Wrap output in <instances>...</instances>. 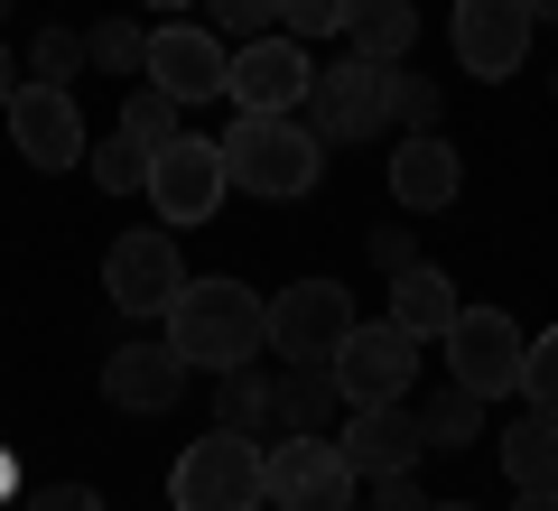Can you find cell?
<instances>
[{
    "label": "cell",
    "instance_id": "6da1fadb",
    "mask_svg": "<svg viewBox=\"0 0 558 511\" xmlns=\"http://www.w3.org/2000/svg\"><path fill=\"white\" fill-rule=\"evenodd\" d=\"M215 149H223V186L270 196V205L307 196V186H317V168H326V139L307 131L299 112H233V131H223Z\"/></svg>",
    "mask_w": 558,
    "mask_h": 511
},
{
    "label": "cell",
    "instance_id": "7a4b0ae2",
    "mask_svg": "<svg viewBox=\"0 0 558 511\" xmlns=\"http://www.w3.org/2000/svg\"><path fill=\"white\" fill-rule=\"evenodd\" d=\"M168 354L186 373H233L260 354V297L242 279H186L168 297Z\"/></svg>",
    "mask_w": 558,
    "mask_h": 511
},
{
    "label": "cell",
    "instance_id": "3957f363",
    "mask_svg": "<svg viewBox=\"0 0 558 511\" xmlns=\"http://www.w3.org/2000/svg\"><path fill=\"white\" fill-rule=\"evenodd\" d=\"M168 502L178 511H260V447L252 428H205L168 465Z\"/></svg>",
    "mask_w": 558,
    "mask_h": 511
},
{
    "label": "cell",
    "instance_id": "277c9868",
    "mask_svg": "<svg viewBox=\"0 0 558 511\" xmlns=\"http://www.w3.org/2000/svg\"><path fill=\"white\" fill-rule=\"evenodd\" d=\"M438 354H447V381H457V391L502 400V391H521V354H531V334H521L502 307H457V316H447V334H438Z\"/></svg>",
    "mask_w": 558,
    "mask_h": 511
},
{
    "label": "cell",
    "instance_id": "5b68a950",
    "mask_svg": "<svg viewBox=\"0 0 558 511\" xmlns=\"http://www.w3.org/2000/svg\"><path fill=\"white\" fill-rule=\"evenodd\" d=\"M344 334H354V297L336 279H299V289L260 297V344L279 363H336Z\"/></svg>",
    "mask_w": 558,
    "mask_h": 511
},
{
    "label": "cell",
    "instance_id": "8992f818",
    "mask_svg": "<svg viewBox=\"0 0 558 511\" xmlns=\"http://www.w3.org/2000/svg\"><path fill=\"white\" fill-rule=\"evenodd\" d=\"M260 502H279V511H344L354 502V465H344L336 437H289L279 428V447H260Z\"/></svg>",
    "mask_w": 558,
    "mask_h": 511
},
{
    "label": "cell",
    "instance_id": "52a82bcc",
    "mask_svg": "<svg viewBox=\"0 0 558 511\" xmlns=\"http://www.w3.org/2000/svg\"><path fill=\"white\" fill-rule=\"evenodd\" d=\"M140 196L159 205L168 233H186V223H215V205L233 196V186H223V149H215V139H196V131L159 139V149H149V186H140Z\"/></svg>",
    "mask_w": 558,
    "mask_h": 511
},
{
    "label": "cell",
    "instance_id": "ba28073f",
    "mask_svg": "<svg viewBox=\"0 0 558 511\" xmlns=\"http://www.w3.org/2000/svg\"><path fill=\"white\" fill-rule=\"evenodd\" d=\"M307 84H317V57H307L289 28L242 38L233 57H223V94H233V112H299Z\"/></svg>",
    "mask_w": 558,
    "mask_h": 511
},
{
    "label": "cell",
    "instance_id": "9c48e42d",
    "mask_svg": "<svg viewBox=\"0 0 558 511\" xmlns=\"http://www.w3.org/2000/svg\"><path fill=\"white\" fill-rule=\"evenodd\" d=\"M336 391H344V410H381V400H410V373H418V334H400L391 316L381 326H363L354 316V334L336 344Z\"/></svg>",
    "mask_w": 558,
    "mask_h": 511
},
{
    "label": "cell",
    "instance_id": "30bf717a",
    "mask_svg": "<svg viewBox=\"0 0 558 511\" xmlns=\"http://www.w3.org/2000/svg\"><path fill=\"white\" fill-rule=\"evenodd\" d=\"M186 289V260H178V233L168 223H140L102 252V297L121 316H168V297Z\"/></svg>",
    "mask_w": 558,
    "mask_h": 511
},
{
    "label": "cell",
    "instance_id": "8fae6325",
    "mask_svg": "<svg viewBox=\"0 0 558 511\" xmlns=\"http://www.w3.org/2000/svg\"><path fill=\"white\" fill-rule=\"evenodd\" d=\"M0 121H10V149H20L28 168H47V178L84 158V112H75V84H10Z\"/></svg>",
    "mask_w": 558,
    "mask_h": 511
},
{
    "label": "cell",
    "instance_id": "7c38bea8",
    "mask_svg": "<svg viewBox=\"0 0 558 511\" xmlns=\"http://www.w3.org/2000/svg\"><path fill=\"white\" fill-rule=\"evenodd\" d=\"M223 57L233 47L196 20H159L149 28V57H140V84H159L168 102H215L223 94Z\"/></svg>",
    "mask_w": 558,
    "mask_h": 511
},
{
    "label": "cell",
    "instance_id": "4fadbf2b",
    "mask_svg": "<svg viewBox=\"0 0 558 511\" xmlns=\"http://www.w3.org/2000/svg\"><path fill=\"white\" fill-rule=\"evenodd\" d=\"M531 38H539L531 0H457V65H465L475 84H502V75H521Z\"/></svg>",
    "mask_w": 558,
    "mask_h": 511
},
{
    "label": "cell",
    "instance_id": "5bb4252c",
    "mask_svg": "<svg viewBox=\"0 0 558 511\" xmlns=\"http://www.w3.org/2000/svg\"><path fill=\"white\" fill-rule=\"evenodd\" d=\"M381 84H391V65H373V57L317 65V84H307V102H317V121H307V131H317V139H373L381 121H391V102H381Z\"/></svg>",
    "mask_w": 558,
    "mask_h": 511
},
{
    "label": "cell",
    "instance_id": "9a60e30c",
    "mask_svg": "<svg viewBox=\"0 0 558 511\" xmlns=\"http://www.w3.org/2000/svg\"><path fill=\"white\" fill-rule=\"evenodd\" d=\"M336 447H344V465H354V484H373V474H410L418 455H428V437H418L410 400H381V410H344Z\"/></svg>",
    "mask_w": 558,
    "mask_h": 511
},
{
    "label": "cell",
    "instance_id": "2e32d148",
    "mask_svg": "<svg viewBox=\"0 0 558 511\" xmlns=\"http://www.w3.org/2000/svg\"><path fill=\"white\" fill-rule=\"evenodd\" d=\"M457 196H465V158H457V139L410 131V139L391 149V205H400V215H447Z\"/></svg>",
    "mask_w": 558,
    "mask_h": 511
},
{
    "label": "cell",
    "instance_id": "e0dca14e",
    "mask_svg": "<svg viewBox=\"0 0 558 511\" xmlns=\"http://www.w3.org/2000/svg\"><path fill=\"white\" fill-rule=\"evenodd\" d=\"M178 391H186V363L168 354V344H121V354L102 363V400H112V410H131V418L178 410Z\"/></svg>",
    "mask_w": 558,
    "mask_h": 511
},
{
    "label": "cell",
    "instance_id": "ac0fdd59",
    "mask_svg": "<svg viewBox=\"0 0 558 511\" xmlns=\"http://www.w3.org/2000/svg\"><path fill=\"white\" fill-rule=\"evenodd\" d=\"M270 418L289 437H336V418H344L336 373H326V363H289V381H270Z\"/></svg>",
    "mask_w": 558,
    "mask_h": 511
},
{
    "label": "cell",
    "instance_id": "d6986e66",
    "mask_svg": "<svg viewBox=\"0 0 558 511\" xmlns=\"http://www.w3.org/2000/svg\"><path fill=\"white\" fill-rule=\"evenodd\" d=\"M465 297H457V279L447 270H428V260H410V270H391V326L400 334H418V344H438L447 334V316H457Z\"/></svg>",
    "mask_w": 558,
    "mask_h": 511
},
{
    "label": "cell",
    "instance_id": "ffe728a7",
    "mask_svg": "<svg viewBox=\"0 0 558 511\" xmlns=\"http://www.w3.org/2000/svg\"><path fill=\"white\" fill-rule=\"evenodd\" d=\"M344 38H354V57L400 65L418 47V10H410V0H344Z\"/></svg>",
    "mask_w": 558,
    "mask_h": 511
},
{
    "label": "cell",
    "instance_id": "44dd1931",
    "mask_svg": "<svg viewBox=\"0 0 558 511\" xmlns=\"http://www.w3.org/2000/svg\"><path fill=\"white\" fill-rule=\"evenodd\" d=\"M502 474H512V492L521 484H558V418H521V428H502Z\"/></svg>",
    "mask_w": 558,
    "mask_h": 511
},
{
    "label": "cell",
    "instance_id": "7402d4cb",
    "mask_svg": "<svg viewBox=\"0 0 558 511\" xmlns=\"http://www.w3.org/2000/svg\"><path fill=\"white\" fill-rule=\"evenodd\" d=\"M94 186H102V196H140V186H149V149H140L131 131L94 139Z\"/></svg>",
    "mask_w": 558,
    "mask_h": 511
},
{
    "label": "cell",
    "instance_id": "603a6c76",
    "mask_svg": "<svg viewBox=\"0 0 558 511\" xmlns=\"http://www.w3.org/2000/svg\"><path fill=\"white\" fill-rule=\"evenodd\" d=\"M475 428H484V400H475V391H457V381H447V391L418 410V437H428V447H465Z\"/></svg>",
    "mask_w": 558,
    "mask_h": 511
},
{
    "label": "cell",
    "instance_id": "cb8c5ba5",
    "mask_svg": "<svg viewBox=\"0 0 558 511\" xmlns=\"http://www.w3.org/2000/svg\"><path fill=\"white\" fill-rule=\"evenodd\" d=\"M270 418V381L252 373V363H233V373L215 381V428H260Z\"/></svg>",
    "mask_w": 558,
    "mask_h": 511
},
{
    "label": "cell",
    "instance_id": "d4e9b609",
    "mask_svg": "<svg viewBox=\"0 0 558 511\" xmlns=\"http://www.w3.org/2000/svg\"><path fill=\"white\" fill-rule=\"evenodd\" d=\"M84 57H94L102 75H140V57H149V28H140V20H102L94 38H84Z\"/></svg>",
    "mask_w": 558,
    "mask_h": 511
},
{
    "label": "cell",
    "instance_id": "484cf974",
    "mask_svg": "<svg viewBox=\"0 0 558 511\" xmlns=\"http://www.w3.org/2000/svg\"><path fill=\"white\" fill-rule=\"evenodd\" d=\"M178 112H186V102H168L159 84H140V94L121 102V131H131L140 149H159V139H178Z\"/></svg>",
    "mask_w": 558,
    "mask_h": 511
},
{
    "label": "cell",
    "instance_id": "4316f807",
    "mask_svg": "<svg viewBox=\"0 0 558 511\" xmlns=\"http://www.w3.org/2000/svg\"><path fill=\"white\" fill-rule=\"evenodd\" d=\"M205 28H215L223 47H242V38H270V28H279V0H205Z\"/></svg>",
    "mask_w": 558,
    "mask_h": 511
},
{
    "label": "cell",
    "instance_id": "83f0119b",
    "mask_svg": "<svg viewBox=\"0 0 558 511\" xmlns=\"http://www.w3.org/2000/svg\"><path fill=\"white\" fill-rule=\"evenodd\" d=\"M521 391H531V410H539V418H558V326L539 334L531 354H521Z\"/></svg>",
    "mask_w": 558,
    "mask_h": 511
},
{
    "label": "cell",
    "instance_id": "f1b7e54d",
    "mask_svg": "<svg viewBox=\"0 0 558 511\" xmlns=\"http://www.w3.org/2000/svg\"><path fill=\"white\" fill-rule=\"evenodd\" d=\"M381 102H391V112L410 121V131H438V84H428V75H400V65H391V84H381Z\"/></svg>",
    "mask_w": 558,
    "mask_h": 511
},
{
    "label": "cell",
    "instance_id": "f546056e",
    "mask_svg": "<svg viewBox=\"0 0 558 511\" xmlns=\"http://www.w3.org/2000/svg\"><path fill=\"white\" fill-rule=\"evenodd\" d=\"M28 65H38V84H65L84 65V38L75 28H38V47H28Z\"/></svg>",
    "mask_w": 558,
    "mask_h": 511
},
{
    "label": "cell",
    "instance_id": "4dcf8cb0",
    "mask_svg": "<svg viewBox=\"0 0 558 511\" xmlns=\"http://www.w3.org/2000/svg\"><path fill=\"white\" fill-rule=\"evenodd\" d=\"M279 28H289V38H336L344 28V0H279Z\"/></svg>",
    "mask_w": 558,
    "mask_h": 511
},
{
    "label": "cell",
    "instance_id": "1f68e13d",
    "mask_svg": "<svg viewBox=\"0 0 558 511\" xmlns=\"http://www.w3.org/2000/svg\"><path fill=\"white\" fill-rule=\"evenodd\" d=\"M373 511H428V492H418V465H410V474H373Z\"/></svg>",
    "mask_w": 558,
    "mask_h": 511
},
{
    "label": "cell",
    "instance_id": "d6a6232c",
    "mask_svg": "<svg viewBox=\"0 0 558 511\" xmlns=\"http://www.w3.org/2000/svg\"><path fill=\"white\" fill-rule=\"evenodd\" d=\"M28 511H102V492L94 484H38V492H28Z\"/></svg>",
    "mask_w": 558,
    "mask_h": 511
},
{
    "label": "cell",
    "instance_id": "836d02e7",
    "mask_svg": "<svg viewBox=\"0 0 558 511\" xmlns=\"http://www.w3.org/2000/svg\"><path fill=\"white\" fill-rule=\"evenodd\" d=\"M373 260H381V270H410V223H381V233H373Z\"/></svg>",
    "mask_w": 558,
    "mask_h": 511
},
{
    "label": "cell",
    "instance_id": "e575fe53",
    "mask_svg": "<svg viewBox=\"0 0 558 511\" xmlns=\"http://www.w3.org/2000/svg\"><path fill=\"white\" fill-rule=\"evenodd\" d=\"M512 511H558V484H521V492H512Z\"/></svg>",
    "mask_w": 558,
    "mask_h": 511
},
{
    "label": "cell",
    "instance_id": "d590c367",
    "mask_svg": "<svg viewBox=\"0 0 558 511\" xmlns=\"http://www.w3.org/2000/svg\"><path fill=\"white\" fill-rule=\"evenodd\" d=\"M10 75H20V65H10V47H0V102H10Z\"/></svg>",
    "mask_w": 558,
    "mask_h": 511
},
{
    "label": "cell",
    "instance_id": "8d00e7d4",
    "mask_svg": "<svg viewBox=\"0 0 558 511\" xmlns=\"http://www.w3.org/2000/svg\"><path fill=\"white\" fill-rule=\"evenodd\" d=\"M531 20H558V0H531Z\"/></svg>",
    "mask_w": 558,
    "mask_h": 511
},
{
    "label": "cell",
    "instance_id": "74e56055",
    "mask_svg": "<svg viewBox=\"0 0 558 511\" xmlns=\"http://www.w3.org/2000/svg\"><path fill=\"white\" fill-rule=\"evenodd\" d=\"M0 492H10V447H0Z\"/></svg>",
    "mask_w": 558,
    "mask_h": 511
},
{
    "label": "cell",
    "instance_id": "f35d334b",
    "mask_svg": "<svg viewBox=\"0 0 558 511\" xmlns=\"http://www.w3.org/2000/svg\"><path fill=\"white\" fill-rule=\"evenodd\" d=\"M428 511H475V502H428Z\"/></svg>",
    "mask_w": 558,
    "mask_h": 511
},
{
    "label": "cell",
    "instance_id": "ab89813d",
    "mask_svg": "<svg viewBox=\"0 0 558 511\" xmlns=\"http://www.w3.org/2000/svg\"><path fill=\"white\" fill-rule=\"evenodd\" d=\"M149 10H178V0H149Z\"/></svg>",
    "mask_w": 558,
    "mask_h": 511
},
{
    "label": "cell",
    "instance_id": "60d3db41",
    "mask_svg": "<svg viewBox=\"0 0 558 511\" xmlns=\"http://www.w3.org/2000/svg\"><path fill=\"white\" fill-rule=\"evenodd\" d=\"M0 20H10V0H0Z\"/></svg>",
    "mask_w": 558,
    "mask_h": 511
},
{
    "label": "cell",
    "instance_id": "b9f144b4",
    "mask_svg": "<svg viewBox=\"0 0 558 511\" xmlns=\"http://www.w3.org/2000/svg\"><path fill=\"white\" fill-rule=\"evenodd\" d=\"M344 511H354V502H344Z\"/></svg>",
    "mask_w": 558,
    "mask_h": 511
}]
</instances>
